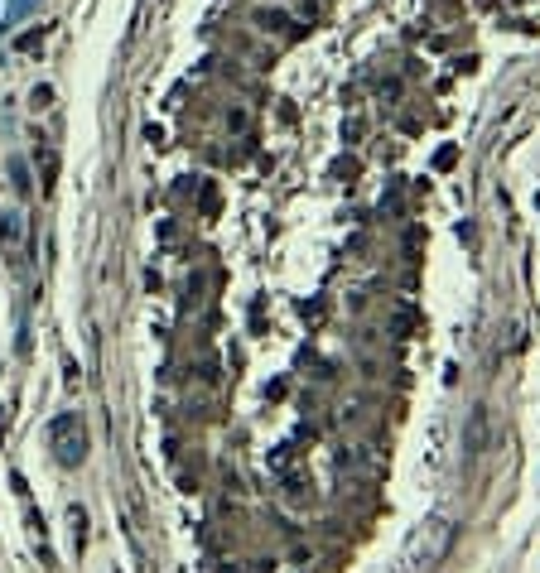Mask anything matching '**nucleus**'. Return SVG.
<instances>
[{
    "label": "nucleus",
    "mask_w": 540,
    "mask_h": 573,
    "mask_svg": "<svg viewBox=\"0 0 540 573\" xmlns=\"http://www.w3.org/2000/svg\"><path fill=\"white\" fill-rule=\"evenodd\" d=\"M48 434H53V448H58V462H63V467H78V462L87 458V439H83L78 414H58Z\"/></svg>",
    "instance_id": "1"
},
{
    "label": "nucleus",
    "mask_w": 540,
    "mask_h": 573,
    "mask_svg": "<svg viewBox=\"0 0 540 573\" xmlns=\"http://www.w3.org/2000/svg\"><path fill=\"white\" fill-rule=\"evenodd\" d=\"M0 236H5V241H15V236H20V222H15V212H0Z\"/></svg>",
    "instance_id": "2"
},
{
    "label": "nucleus",
    "mask_w": 540,
    "mask_h": 573,
    "mask_svg": "<svg viewBox=\"0 0 540 573\" xmlns=\"http://www.w3.org/2000/svg\"><path fill=\"white\" fill-rule=\"evenodd\" d=\"M53 106V87H34V111H48Z\"/></svg>",
    "instance_id": "3"
}]
</instances>
